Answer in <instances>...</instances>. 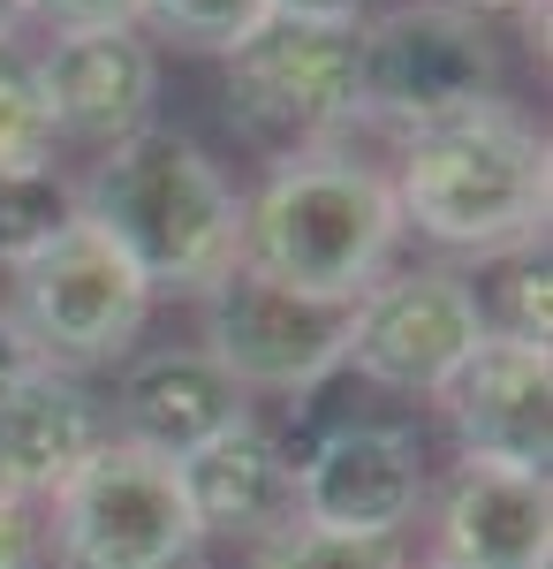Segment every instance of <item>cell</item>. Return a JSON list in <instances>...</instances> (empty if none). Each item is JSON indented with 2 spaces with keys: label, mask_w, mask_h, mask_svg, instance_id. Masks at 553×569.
I'll return each instance as SVG.
<instances>
[{
  "label": "cell",
  "mask_w": 553,
  "mask_h": 569,
  "mask_svg": "<svg viewBox=\"0 0 553 569\" xmlns=\"http://www.w3.org/2000/svg\"><path fill=\"white\" fill-rule=\"evenodd\" d=\"M432 562L440 569H553V493L539 471L455 463L432 501Z\"/></svg>",
  "instance_id": "13"
},
{
  "label": "cell",
  "mask_w": 553,
  "mask_h": 569,
  "mask_svg": "<svg viewBox=\"0 0 553 569\" xmlns=\"http://www.w3.org/2000/svg\"><path fill=\"white\" fill-rule=\"evenodd\" d=\"M174 471H182L190 517L205 539H251L258 547V539L296 525V456L251 418L205 440V448H190Z\"/></svg>",
  "instance_id": "15"
},
{
  "label": "cell",
  "mask_w": 553,
  "mask_h": 569,
  "mask_svg": "<svg viewBox=\"0 0 553 569\" xmlns=\"http://www.w3.org/2000/svg\"><path fill=\"white\" fill-rule=\"evenodd\" d=\"M77 220H91L144 273L152 297H205L220 273H235L243 251V198L174 130L107 144L77 190Z\"/></svg>",
  "instance_id": "1"
},
{
  "label": "cell",
  "mask_w": 553,
  "mask_h": 569,
  "mask_svg": "<svg viewBox=\"0 0 553 569\" xmlns=\"http://www.w3.org/2000/svg\"><path fill=\"white\" fill-rule=\"evenodd\" d=\"M485 335H493V319L455 266H386L349 305V357L341 365H356L372 388L440 395Z\"/></svg>",
  "instance_id": "7"
},
{
  "label": "cell",
  "mask_w": 553,
  "mask_h": 569,
  "mask_svg": "<svg viewBox=\"0 0 553 569\" xmlns=\"http://www.w3.org/2000/svg\"><path fill=\"white\" fill-rule=\"evenodd\" d=\"M386 190H394L402 228H418L425 243L493 259V251L546 236V206H553L546 137L509 99H493L477 114L402 137V160H394Z\"/></svg>",
  "instance_id": "3"
},
{
  "label": "cell",
  "mask_w": 553,
  "mask_h": 569,
  "mask_svg": "<svg viewBox=\"0 0 553 569\" xmlns=\"http://www.w3.org/2000/svg\"><path fill=\"white\" fill-rule=\"evenodd\" d=\"M31 16H46L53 31H129L137 0H31Z\"/></svg>",
  "instance_id": "23"
},
{
  "label": "cell",
  "mask_w": 553,
  "mask_h": 569,
  "mask_svg": "<svg viewBox=\"0 0 553 569\" xmlns=\"http://www.w3.org/2000/svg\"><path fill=\"white\" fill-rule=\"evenodd\" d=\"M53 122L31 84V61H0V168H53Z\"/></svg>",
  "instance_id": "20"
},
{
  "label": "cell",
  "mask_w": 553,
  "mask_h": 569,
  "mask_svg": "<svg viewBox=\"0 0 553 569\" xmlns=\"http://www.w3.org/2000/svg\"><path fill=\"white\" fill-rule=\"evenodd\" d=\"M493 99H501V46L477 16L448 0H402L356 23V122L418 137Z\"/></svg>",
  "instance_id": "5"
},
{
  "label": "cell",
  "mask_w": 553,
  "mask_h": 569,
  "mask_svg": "<svg viewBox=\"0 0 553 569\" xmlns=\"http://www.w3.org/2000/svg\"><path fill=\"white\" fill-rule=\"evenodd\" d=\"M31 372H46V357L31 350V335L16 327V311L0 305V395H16L23 380H31Z\"/></svg>",
  "instance_id": "24"
},
{
  "label": "cell",
  "mask_w": 553,
  "mask_h": 569,
  "mask_svg": "<svg viewBox=\"0 0 553 569\" xmlns=\"http://www.w3.org/2000/svg\"><path fill=\"white\" fill-rule=\"evenodd\" d=\"M251 418V395L235 388L205 350H137L122 357V380H114V440L129 448H152L182 463L190 448L220 440L228 426Z\"/></svg>",
  "instance_id": "14"
},
{
  "label": "cell",
  "mask_w": 553,
  "mask_h": 569,
  "mask_svg": "<svg viewBox=\"0 0 553 569\" xmlns=\"http://www.w3.org/2000/svg\"><path fill=\"white\" fill-rule=\"evenodd\" d=\"M448 8H463V16H501V8H515V0H448Z\"/></svg>",
  "instance_id": "27"
},
{
  "label": "cell",
  "mask_w": 553,
  "mask_h": 569,
  "mask_svg": "<svg viewBox=\"0 0 553 569\" xmlns=\"http://www.w3.org/2000/svg\"><path fill=\"white\" fill-rule=\"evenodd\" d=\"M425 463L402 426H341L296 463V525L349 539H402L425 517Z\"/></svg>",
  "instance_id": "10"
},
{
  "label": "cell",
  "mask_w": 553,
  "mask_h": 569,
  "mask_svg": "<svg viewBox=\"0 0 553 569\" xmlns=\"http://www.w3.org/2000/svg\"><path fill=\"white\" fill-rule=\"evenodd\" d=\"M46 562V525L31 501L0 493V569H39Z\"/></svg>",
  "instance_id": "22"
},
{
  "label": "cell",
  "mask_w": 553,
  "mask_h": 569,
  "mask_svg": "<svg viewBox=\"0 0 553 569\" xmlns=\"http://www.w3.org/2000/svg\"><path fill=\"white\" fill-rule=\"evenodd\" d=\"M228 114L265 144H334L356 122V23L273 16L228 53Z\"/></svg>",
  "instance_id": "8"
},
{
  "label": "cell",
  "mask_w": 553,
  "mask_h": 569,
  "mask_svg": "<svg viewBox=\"0 0 553 569\" xmlns=\"http://www.w3.org/2000/svg\"><path fill=\"white\" fill-rule=\"evenodd\" d=\"M273 16H296V23H356L364 0H273Z\"/></svg>",
  "instance_id": "25"
},
{
  "label": "cell",
  "mask_w": 553,
  "mask_h": 569,
  "mask_svg": "<svg viewBox=\"0 0 553 569\" xmlns=\"http://www.w3.org/2000/svg\"><path fill=\"white\" fill-rule=\"evenodd\" d=\"M99 440H107V410L69 372H31L16 395H0V493L46 509L91 463Z\"/></svg>",
  "instance_id": "16"
},
{
  "label": "cell",
  "mask_w": 553,
  "mask_h": 569,
  "mask_svg": "<svg viewBox=\"0 0 553 569\" xmlns=\"http://www.w3.org/2000/svg\"><path fill=\"white\" fill-rule=\"evenodd\" d=\"M220 372L243 395H311L349 357V305H319L251 266L205 289V342Z\"/></svg>",
  "instance_id": "9"
},
{
  "label": "cell",
  "mask_w": 553,
  "mask_h": 569,
  "mask_svg": "<svg viewBox=\"0 0 553 569\" xmlns=\"http://www.w3.org/2000/svg\"><path fill=\"white\" fill-rule=\"evenodd\" d=\"M402 236L410 228L372 160H356L341 144H303L273 160L258 198H243L235 266H251L296 297H319V305H356L394 266Z\"/></svg>",
  "instance_id": "2"
},
{
  "label": "cell",
  "mask_w": 553,
  "mask_h": 569,
  "mask_svg": "<svg viewBox=\"0 0 553 569\" xmlns=\"http://www.w3.org/2000/svg\"><path fill=\"white\" fill-rule=\"evenodd\" d=\"M31 84L46 99V122L61 144H122V137L152 130V99H160V53L144 31H53Z\"/></svg>",
  "instance_id": "11"
},
{
  "label": "cell",
  "mask_w": 553,
  "mask_h": 569,
  "mask_svg": "<svg viewBox=\"0 0 553 569\" xmlns=\"http://www.w3.org/2000/svg\"><path fill=\"white\" fill-rule=\"evenodd\" d=\"M251 569H410L394 539H349V531H311L289 525L273 539H258Z\"/></svg>",
  "instance_id": "19"
},
{
  "label": "cell",
  "mask_w": 553,
  "mask_h": 569,
  "mask_svg": "<svg viewBox=\"0 0 553 569\" xmlns=\"http://www.w3.org/2000/svg\"><path fill=\"white\" fill-rule=\"evenodd\" d=\"M455 448L470 463H501V471H539L553 463V365L539 342L515 335H485L470 365L440 388Z\"/></svg>",
  "instance_id": "12"
},
{
  "label": "cell",
  "mask_w": 553,
  "mask_h": 569,
  "mask_svg": "<svg viewBox=\"0 0 553 569\" xmlns=\"http://www.w3.org/2000/svg\"><path fill=\"white\" fill-rule=\"evenodd\" d=\"M23 23H31V0H0V46L16 39V31H23Z\"/></svg>",
  "instance_id": "26"
},
{
  "label": "cell",
  "mask_w": 553,
  "mask_h": 569,
  "mask_svg": "<svg viewBox=\"0 0 553 569\" xmlns=\"http://www.w3.org/2000/svg\"><path fill=\"white\" fill-rule=\"evenodd\" d=\"M553 273H546V236H531V243H515L509 251V327L515 342H539L546 350V327H553Z\"/></svg>",
  "instance_id": "21"
},
{
  "label": "cell",
  "mask_w": 553,
  "mask_h": 569,
  "mask_svg": "<svg viewBox=\"0 0 553 569\" xmlns=\"http://www.w3.org/2000/svg\"><path fill=\"white\" fill-rule=\"evenodd\" d=\"M190 569H198V562H190Z\"/></svg>",
  "instance_id": "29"
},
{
  "label": "cell",
  "mask_w": 553,
  "mask_h": 569,
  "mask_svg": "<svg viewBox=\"0 0 553 569\" xmlns=\"http://www.w3.org/2000/svg\"><path fill=\"white\" fill-rule=\"evenodd\" d=\"M273 23V0H137V31L182 53H235Z\"/></svg>",
  "instance_id": "18"
},
{
  "label": "cell",
  "mask_w": 553,
  "mask_h": 569,
  "mask_svg": "<svg viewBox=\"0 0 553 569\" xmlns=\"http://www.w3.org/2000/svg\"><path fill=\"white\" fill-rule=\"evenodd\" d=\"M77 220V190L53 168H0V266H31Z\"/></svg>",
  "instance_id": "17"
},
{
  "label": "cell",
  "mask_w": 553,
  "mask_h": 569,
  "mask_svg": "<svg viewBox=\"0 0 553 569\" xmlns=\"http://www.w3.org/2000/svg\"><path fill=\"white\" fill-rule=\"evenodd\" d=\"M425 569H440V562H425Z\"/></svg>",
  "instance_id": "28"
},
{
  "label": "cell",
  "mask_w": 553,
  "mask_h": 569,
  "mask_svg": "<svg viewBox=\"0 0 553 569\" xmlns=\"http://www.w3.org/2000/svg\"><path fill=\"white\" fill-rule=\"evenodd\" d=\"M8 311L46 357V372L77 380L91 365H122L137 350V335L152 319V289L91 220H69L31 266H16Z\"/></svg>",
  "instance_id": "6"
},
{
  "label": "cell",
  "mask_w": 553,
  "mask_h": 569,
  "mask_svg": "<svg viewBox=\"0 0 553 569\" xmlns=\"http://www.w3.org/2000/svg\"><path fill=\"white\" fill-rule=\"evenodd\" d=\"M46 555L53 569H190L205 555V531L168 456L107 433L84 471L46 501Z\"/></svg>",
  "instance_id": "4"
}]
</instances>
